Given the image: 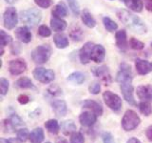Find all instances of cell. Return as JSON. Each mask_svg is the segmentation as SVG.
I'll list each match as a JSON object with an SVG mask.
<instances>
[{
    "mask_svg": "<svg viewBox=\"0 0 152 143\" xmlns=\"http://www.w3.org/2000/svg\"><path fill=\"white\" fill-rule=\"evenodd\" d=\"M50 26L55 32H62L66 28V22L59 17H52L50 20Z\"/></svg>",
    "mask_w": 152,
    "mask_h": 143,
    "instance_id": "obj_23",
    "label": "cell"
},
{
    "mask_svg": "<svg viewBox=\"0 0 152 143\" xmlns=\"http://www.w3.org/2000/svg\"><path fill=\"white\" fill-rule=\"evenodd\" d=\"M75 130H76V125L73 121L68 120V121H64L63 124H62V132H63L64 135L66 136L73 133Z\"/></svg>",
    "mask_w": 152,
    "mask_h": 143,
    "instance_id": "obj_30",
    "label": "cell"
},
{
    "mask_svg": "<svg viewBox=\"0 0 152 143\" xmlns=\"http://www.w3.org/2000/svg\"><path fill=\"white\" fill-rule=\"evenodd\" d=\"M92 73L94 74L95 76H98V77L102 78L103 81L107 83H109L111 80L110 74H109L108 68L107 66H101L98 67V68H93L92 69Z\"/></svg>",
    "mask_w": 152,
    "mask_h": 143,
    "instance_id": "obj_19",
    "label": "cell"
},
{
    "mask_svg": "<svg viewBox=\"0 0 152 143\" xmlns=\"http://www.w3.org/2000/svg\"><path fill=\"white\" fill-rule=\"evenodd\" d=\"M146 1H149V2H152V0H146Z\"/></svg>",
    "mask_w": 152,
    "mask_h": 143,
    "instance_id": "obj_53",
    "label": "cell"
},
{
    "mask_svg": "<svg viewBox=\"0 0 152 143\" xmlns=\"http://www.w3.org/2000/svg\"><path fill=\"white\" fill-rule=\"evenodd\" d=\"M137 95L140 99L152 101V86L141 85L137 88Z\"/></svg>",
    "mask_w": 152,
    "mask_h": 143,
    "instance_id": "obj_16",
    "label": "cell"
},
{
    "mask_svg": "<svg viewBox=\"0 0 152 143\" xmlns=\"http://www.w3.org/2000/svg\"><path fill=\"white\" fill-rule=\"evenodd\" d=\"M68 14V12H66V8L63 3H59L57 4L56 6L52 10V15L54 17H65Z\"/></svg>",
    "mask_w": 152,
    "mask_h": 143,
    "instance_id": "obj_29",
    "label": "cell"
},
{
    "mask_svg": "<svg viewBox=\"0 0 152 143\" xmlns=\"http://www.w3.org/2000/svg\"><path fill=\"white\" fill-rule=\"evenodd\" d=\"M89 93L92 94H98L101 91V86H100L99 82H93L91 85L89 86Z\"/></svg>",
    "mask_w": 152,
    "mask_h": 143,
    "instance_id": "obj_42",
    "label": "cell"
},
{
    "mask_svg": "<svg viewBox=\"0 0 152 143\" xmlns=\"http://www.w3.org/2000/svg\"><path fill=\"white\" fill-rule=\"evenodd\" d=\"M56 143H69L66 141V139H65L64 137H58L56 139Z\"/></svg>",
    "mask_w": 152,
    "mask_h": 143,
    "instance_id": "obj_51",
    "label": "cell"
},
{
    "mask_svg": "<svg viewBox=\"0 0 152 143\" xmlns=\"http://www.w3.org/2000/svg\"><path fill=\"white\" fill-rule=\"evenodd\" d=\"M66 79H68V81H69V82L73 83V84L80 85L86 80V75H85V74L81 73V72H74V73L70 74Z\"/></svg>",
    "mask_w": 152,
    "mask_h": 143,
    "instance_id": "obj_26",
    "label": "cell"
},
{
    "mask_svg": "<svg viewBox=\"0 0 152 143\" xmlns=\"http://www.w3.org/2000/svg\"><path fill=\"white\" fill-rule=\"evenodd\" d=\"M94 48V44L91 42H87L81 48L79 52V58L82 64H88L91 60V54Z\"/></svg>",
    "mask_w": 152,
    "mask_h": 143,
    "instance_id": "obj_9",
    "label": "cell"
},
{
    "mask_svg": "<svg viewBox=\"0 0 152 143\" xmlns=\"http://www.w3.org/2000/svg\"><path fill=\"white\" fill-rule=\"evenodd\" d=\"M27 70V64L23 59L12 60L9 64V71L12 75H19Z\"/></svg>",
    "mask_w": 152,
    "mask_h": 143,
    "instance_id": "obj_10",
    "label": "cell"
},
{
    "mask_svg": "<svg viewBox=\"0 0 152 143\" xmlns=\"http://www.w3.org/2000/svg\"><path fill=\"white\" fill-rule=\"evenodd\" d=\"M117 16L126 27H128L134 32L142 35L147 32V28L144 21L135 14L129 13L126 10H119L117 11Z\"/></svg>",
    "mask_w": 152,
    "mask_h": 143,
    "instance_id": "obj_1",
    "label": "cell"
},
{
    "mask_svg": "<svg viewBox=\"0 0 152 143\" xmlns=\"http://www.w3.org/2000/svg\"><path fill=\"white\" fill-rule=\"evenodd\" d=\"M19 17H20V20L22 23L30 26H35L41 21L42 13L38 9L31 8L21 11L20 14H19Z\"/></svg>",
    "mask_w": 152,
    "mask_h": 143,
    "instance_id": "obj_2",
    "label": "cell"
},
{
    "mask_svg": "<svg viewBox=\"0 0 152 143\" xmlns=\"http://www.w3.org/2000/svg\"><path fill=\"white\" fill-rule=\"evenodd\" d=\"M45 127L52 135H57L60 131V125L55 119H50L45 123Z\"/></svg>",
    "mask_w": 152,
    "mask_h": 143,
    "instance_id": "obj_28",
    "label": "cell"
},
{
    "mask_svg": "<svg viewBox=\"0 0 152 143\" xmlns=\"http://www.w3.org/2000/svg\"><path fill=\"white\" fill-rule=\"evenodd\" d=\"M16 138L20 142L27 141L28 138H30V132L28 131L27 128H22L20 130H18L16 133Z\"/></svg>",
    "mask_w": 152,
    "mask_h": 143,
    "instance_id": "obj_33",
    "label": "cell"
},
{
    "mask_svg": "<svg viewBox=\"0 0 152 143\" xmlns=\"http://www.w3.org/2000/svg\"><path fill=\"white\" fill-rule=\"evenodd\" d=\"M14 33H15V36L17 39L23 43H28L31 41V37H32L31 32L30 31V29L26 26L17 28L15 32H14Z\"/></svg>",
    "mask_w": 152,
    "mask_h": 143,
    "instance_id": "obj_12",
    "label": "cell"
},
{
    "mask_svg": "<svg viewBox=\"0 0 152 143\" xmlns=\"http://www.w3.org/2000/svg\"><path fill=\"white\" fill-rule=\"evenodd\" d=\"M5 1H6L7 3H10V4H12V3H14L16 1V0H5Z\"/></svg>",
    "mask_w": 152,
    "mask_h": 143,
    "instance_id": "obj_52",
    "label": "cell"
},
{
    "mask_svg": "<svg viewBox=\"0 0 152 143\" xmlns=\"http://www.w3.org/2000/svg\"><path fill=\"white\" fill-rule=\"evenodd\" d=\"M103 98L104 103H106V105L109 109H111L115 112H118L121 110L123 103L121 97L118 94L110 92V91H106L103 94Z\"/></svg>",
    "mask_w": 152,
    "mask_h": 143,
    "instance_id": "obj_5",
    "label": "cell"
},
{
    "mask_svg": "<svg viewBox=\"0 0 152 143\" xmlns=\"http://www.w3.org/2000/svg\"><path fill=\"white\" fill-rule=\"evenodd\" d=\"M3 22L4 27L8 29V30H12L16 26L18 22V15L15 8L9 7L5 10L3 14Z\"/></svg>",
    "mask_w": 152,
    "mask_h": 143,
    "instance_id": "obj_7",
    "label": "cell"
},
{
    "mask_svg": "<svg viewBox=\"0 0 152 143\" xmlns=\"http://www.w3.org/2000/svg\"><path fill=\"white\" fill-rule=\"evenodd\" d=\"M52 110L54 111L55 114L57 116H65L68 112V107H66V104L64 100H54L53 102L51 103Z\"/></svg>",
    "mask_w": 152,
    "mask_h": 143,
    "instance_id": "obj_17",
    "label": "cell"
},
{
    "mask_svg": "<svg viewBox=\"0 0 152 143\" xmlns=\"http://www.w3.org/2000/svg\"><path fill=\"white\" fill-rule=\"evenodd\" d=\"M85 138L84 136L79 132H74L70 136V143H84Z\"/></svg>",
    "mask_w": 152,
    "mask_h": 143,
    "instance_id": "obj_37",
    "label": "cell"
},
{
    "mask_svg": "<svg viewBox=\"0 0 152 143\" xmlns=\"http://www.w3.org/2000/svg\"><path fill=\"white\" fill-rule=\"evenodd\" d=\"M38 35H39L40 36H43V37H48V36H50L51 31L48 26L41 25L39 28H38Z\"/></svg>",
    "mask_w": 152,
    "mask_h": 143,
    "instance_id": "obj_38",
    "label": "cell"
},
{
    "mask_svg": "<svg viewBox=\"0 0 152 143\" xmlns=\"http://www.w3.org/2000/svg\"><path fill=\"white\" fill-rule=\"evenodd\" d=\"M145 9L148 12H152V2L146 1V3H145Z\"/></svg>",
    "mask_w": 152,
    "mask_h": 143,
    "instance_id": "obj_50",
    "label": "cell"
},
{
    "mask_svg": "<svg viewBox=\"0 0 152 143\" xmlns=\"http://www.w3.org/2000/svg\"><path fill=\"white\" fill-rule=\"evenodd\" d=\"M17 100L20 104L24 105V104H27V103L30 102V97H28L27 94H20L17 97Z\"/></svg>",
    "mask_w": 152,
    "mask_h": 143,
    "instance_id": "obj_46",
    "label": "cell"
},
{
    "mask_svg": "<svg viewBox=\"0 0 152 143\" xmlns=\"http://www.w3.org/2000/svg\"><path fill=\"white\" fill-rule=\"evenodd\" d=\"M66 2L69 4V7L70 8L71 12L73 13L74 15H79L80 13V6L77 0H66Z\"/></svg>",
    "mask_w": 152,
    "mask_h": 143,
    "instance_id": "obj_35",
    "label": "cell"
},
{
    "mask_svg": "<svg viewBox=\"0 0 152 143\" xmlns=\"http://www.w3.org/2000/svg\"><path fill=\"white\" fill-rule=\"evenodd\" d=\"M12 41V36L8 35L5 31H0V42H1V47L4 48L5 46H7Z\"/></svg>",
    "mask_w": 152,
    "mask_h": 143,
    "instance_id": "obj_34",
    "label": "cell"
},
{
    "mask_svg": "<svg viewBox=\"0 0 152 143\" xmlns=\"http://www.w3.org/2000/svg\"><path fill=\"white\" fill-rule=\"evenodd\" d=\"M150 46H151V49H152V42L150 43Z\"/></svg>",
    "mask_w": 152,
    "mask_h": 143,
    "instance_id": "obj_54",
    "label": "cell"
},
{
    "mask_svg": "<svg viewBox=\"0 0 152 143\" xmlns=\"http://www.w3.org/2000/svg\"><path fill=\"white\" fill-rule=\"evenodd\" d=\"M116 80L118 83H131L132 81V73L130 66L126 63H123L120 66V71L117 74Z\"/></svg>",
    "mask_w": 152,
    "mask_h": 143,
    "instance_id": "obj_8",
    "label": "cell"
},
{
    "mask_svg": "<svg viewBox=\"0 0 152 143\" xmlns=\"http://www.w3.org/2000/svg\"><path fill=\"white\" fill-rule=\"evenodd\" d=\"M102 139L104 143H115L113 139V136L110 133L108 132H104L103 135H102Z\"/></svg>",
    "mask_w": 152,
    "mask_h": 143,
    "instance_id": "obj_44",
    "label": "cell"
},
{
    "mask_svg": "<svg viewBox=\"0 0 152 143\" xmlns=\"http://www.w3.org/2000/svg\"><path fill=\"white\" fill-rule=\"evenodd\" d=\"M19 52H20V46H19L18 43H13L12 46V55H18Z\"/></svg>",
    "mask_w": 152,
    "mask_h": 143,
    "instance_id": "obj_47",
    "label": "cell"
},
{
    "mask_svg": "<svg viewBox=\"0 0 152 143\" xmlns=\"http://www.w3.org/2000/svg\"><path fill=\"white\" fill-rule=\"evenodd\" d=\"M48 92L52 95H57V94H60L62 91L60 90L59 87H57V86H50V87L48 89Z\"/></svg>",
    "mask_w": 152,
    "mask_h": 143,
    "instance_id": "obj_45",
    "label": "cell"
},
{
    "mask_svg": "<svg viewBox=\"0 0 152 143\" xmlns=\"http://www.w3.org/2000/svg\"><path fill=\"white\" fill-rule=\"evenodd\" d=\"M103 23L104 28L107 29L108 32H114L118 29V25L116 22H114L111 18L109 17H104L103 18Z\"/></svg>",
    "mask_w": 152,
    "mask_h": 143,
    "instance_id": "obj_32",
    "label": "cell"
},
{
    "mask_svg": "<svg viewBox=\"0 0 152 143\" xmlns=\"http://www.w3.org/2000/svg\"><path fill=\"white\" fill-rule=\"evenodd\" d=\"M141 123V118L133 110H127L122 119V127L125 131L130 132L136 129Z\"/></svg>",
    "mask_w": 152,
    "mask_h": 143,
    "instance_id": "obj_3",
    "label": "cell"
},
{
    "mask_svg": "<svg viewBox=\"0 0 152 143\" xmlns=\"http://www.w3.org/2000/svg\"><path fill=\"white\" fill-rule=\"evenodd\" d=\"M46 143H50V142H49V141H48V142H46Z\"/></svg>",
    "mask_w": 152,
    "mask_h": 143,
    "instance_id": "obj_55",
    "label": "cell"
},
{
    "mask_svg": "<svg viewBox=\"0 0 152 143\" xmlns=\"http://www.w3.org/2000/svg\"><path fill=\"white\" fill-rule=\"evenodd\" d=\"M34 2L37 6H39L40 8H43V9L49 8L52 4L51 0H34Z\"/></svg>",
    "mask_w": 152,
    "mask_h": 143,
    "instance_id": "obj_43",
    "label": "cell"
},
{
    "mask_svg": "<svg viewBox=\"0 0 152 143\" xmlns=\"http://www.w3.org/2000/svg\"><path fill=\"white\" fill-rule=\"evenodd\" d=\"M79 121L81 125L85 127H90L97 121V114L92 112H84L79 116Z\"/></svg>",
    "mask_w": 152,
    "mask_h": 143,
    "instance_id": "obj_13",
    "label": "cell"
},
{
    "mask_svg": "<svg viewBox=\"0 0 152 143\" xmlns=\"http://www.w3.org/2000/svg\"><path fill=\"white\" fill-rule=\"evenodd\" d=\"M70 36L74 41H81L83 37V33H82V31H81V29L77 28V29H75V30H71Z\"/></svg>",
    "mask_w": 152,
    "mask_h": 143,
    "instance_id": "obj_39",
    "label": "cell"
},
{
    "mask_svg": "<svg viewBox=\"0 0 152 143\" xmlns=\"http://www.w3.org/2000/svg\"><path fill=\"white\" fill-rule=\"evenodd\" d=\"M10 120H11V122H12V126H13L14 129L19 127V126L24 125V122L22 121V119L19 117L17 114H12L11 117H10Z\"/></svg>",
    "mask_w": 152,
    "mask_h": 143,
    "instance_id": "obj_40",
    "label": "cell"
},
{
    "mask_svg": "<svg viewBox=\"0 0 152 143\" xmlns=\"http://www.w3.org/2000/svg\"><path fill=\"white\" fill-rule=\"evenodd\" d=\"M28 139L31 143H41L44 140V131H43V129L38 127L35 128L34 130H32L30 133V138Z\"/></svg>",
    "mask_w": 152,
    "mask_h": 143,
    "instance_id": "obj_20",
    "label": "cell"
},
{
    "mask_svg": "<svg viewBox=\"0 0 152 143\" xmlns=\"http://www.w3.org/2000/svg\"><path fill=\"white\" fill-rule=\"evenodd\" d=\"M82 106L85 109L89 110L90 112L94 113L97 116H102L103 114V107L101 106V104L98 103L97 101H94L91 99H87L82 103Z\"/></svg>",
    "mask_w": 152,
    "mask_h": 143,
    "instance_id": "obj_14",
    "label": "cell"
},
{
    "mask_svg": "<svg viewBox=\"0 0 152 143\" xmlns=\"http://www.w3.org/2000/svg\"><path fill=\"white\" fill-rule=\"evenodd\" d=\"M14 86L19 89H33L34 85H33L32 81L28 77H21L15 81Z\"/></svg>",
    "mask_w": 152,
    "mask_h": 143,
    "instance_id": "obj_27",
    "label": "cell"
},
{
    "mask_svg": "<svg viewBox=\"0 0 152 143\" xmlns=\"http://www.w3.org/2000/svg\"><path fill=\"white\" fill-rule=\"evenodd\" d=\"M138 107H139V110L140 112L144 114V116H148L151 114L152 113V108H151V105L149 102L147 101H142L139 103V105H138Z\"/></svg>",
    "mask_w": 152,
    "mask_h": 143,
    "instance_id": "obj_31",
    "label": "cell"
},
{
    "mask_svg": "<svg viewBox=\"0 0 152 143\" xmlns=\"http://www.w3.org/2000/svg\"><path fill=\"white\" fill-rule=\"evenodd\" d=\"M81 18H82L83 23L88 28H93V27H95V25H96V20H95L94 17L91 15V13H90L88 10H84L82 12Z\"/></svg>",
    "mask_w": 152,
    "mask_h": 143,
    "instance_id": "obj_25",
    "label": "cell"
},
{
    "mask_svg": "<svg viewBox=\"0 0 152 143\" xmlns=\"http://www.w3.org/2000/svg\"><path fill=\"white\" fill-rule=\"evenodd\" d=\"M135 67L138 74L141 75L147 74L150 72H152V63L144 59H136Z\"/></svg>",
    "mask_w": 152,
    "mask_h": 143,
    "instance_id": "obj_15",
    "label": "cell"
},
{
    "mask_svg": "<svg viewBox=\"0 0 152 143\" xmlns=\"http://www.w3.org/2000/svg\"><path fill=\"white\" fill-rule=\"evenodd\" d=\"M124 1H125L126 6L129 8L131 11L136 13H140L142 11L144 3H142V0H124Z\"/></svg>",
    "mask_w": 152,
    "mask_h": 143,
    "instance_id": "obj_24",
    "label": "cell"
},
{
    "mask_svg": "<svg viewBox=\"0 0 152 143\" xmlns=\"http://www.w3.org/2000/svg\"><path fill=\"white\" fill-rule=\"evenodd\" d=\"M129 45L131 47V49L133 50H137V51H140V50H142L145 47V44L142 43V41L136 39V38L132 37L131 39L129 40Z\"/></svg>",
    "mask_w": 152,
    "mask_h": 143,
    "instance_id": "obj_36",
    "label": "cell"
},
{
    "mask_svg": "<svg viewBox=\"0 0 152 143\" xmlns=\"http://www.w3.org/2000/svg\"><path fill=\"white\" fill-rule=\"evenodd\" d=\"M145 136H146V137H147V139L152 142V125L149 126L148 128L146 129Z\"/></svg>",
    "mask_w": 152,
    "mask_h": 143,
    "instance_id": "obj_48",
    "label": "cell"
},
{
    "mask_svg": "<svg viewBox=\"0 0 152 143\" xmlns=\"http://www.w3.org/2000/svg\"><path fill=\"white\" fill-rule=\"evenodd\" d=\"M9 81L6 78H1L0 79V91H1V94L5 95L9 91Z\"/></svg>",
    "mask_w": 152,
    "mask_h": 143,
    "instance_id": "obj_41",
    "label": "cell"
},
{
    "mask_svg": "<svg viewBox=\"0 0 152 143\" xmlns=\"http://www.w3.org/2000/svg\"><path fill=\"white\" fill-rule=\"evenodd\" d=\"M51 55V48L49 45H40L31 52V58L36 64H45Z\"/></svg>",
    "mask_w": 152,
    "mask_h": 143,
    "instance_id": "obj_4",
    "label": "cell"
},
{
    "mask_svg": "<svg viewBox=\"0 0 152 143\" xmlns=\"http://www.w3.org/2000/svg\"><path fill=\"white\" fill-rule=\"evenodd\" d=\"M32 75L34 76V78L37 81H39V82L44 83V84L50 83L51 81L54 80V77H55L53 71L50 69L42 68V67H40V68H35L32 73Z\"/></svg>",
    "mask_w": 152,
    "mask_h": 143,
    "instance_id": "obj_6",
    "label": "cell"
},
{
    "mask_svg": "<svg viewBox=\"0 0 152 143\" xmlns=\"http://www.w3.org/2000/svg\"><path fill=\"white\" fill-rule=\"evenodd\" d=\"M116 44L121 50H126L127 47V39L126 31L121 30L116 32Z\"/></svg>",
    "mask_w": 152,
    "mask_h": 143,
    "instance_id": "obj_22",
    "label": "cell"
},
{
    "mask_svg": "<svg viewBox=\"0 0 152 143\" xmlns=\"http://www.w3.org/2000/svg\"><path fill=\"white\" fill-rule=\"evenodd\" d=\"M53 41L55 46L58 49H65L69 46V39L66 35H63V33H56L53 36Z\"/></svg>",
    "mask_w": 152,
    "mask_h": 143,
    "instance_id": "obj_21",
    "label": "cell"
},
{
    "mask_svg": "<svg viewBox=\"0 0 152 143\" xmlns=\"http://www.w3.org/2000/svg\"><path fill=\"white\" fill-rule=\"evenodd\" d=\"M126 143H142V142L139 139H137L136 137H131V138H129V139L127 140Z\"/></svg>",
    "mask_w": 152,
    "mask_h": 143,
    "instance_id": "obj_49",
    "label": "cell"
},
{
    "mask_svg": "<svg viewBox=\"0 0 152 143\" xmlns=\"http://www.w3.org/2000/svg\"><path fill=\"white\" fill-rule=\"evenodd\" d=\"M120 89L123 94V97L126 100V102L129 103L130 105L135 106L136 101L134 99V97H133L134 89H133L132 84L131 83H122V84H120Z\"/></svg>",
    "mask_w": 152,
    "mask_h": 143,
    "instance_id": "obj_11",
    "label": "cell"
},
{
    "mask_svg": "<svg viewBox=\"0 0 152 143\" xmlns=\"http://www.w3.org/2000/svg\"><path fill=\"white\" fill-rule=\"evenodd\" d=\"M106 57V50L102 45H94L91 54V60L96 63H101Z\"/></svg>",
    "mask_w": 152,
    "mask_h": 143,
    "instance_id": "obj_18",
    "label": "cell"
}]
</instances>
